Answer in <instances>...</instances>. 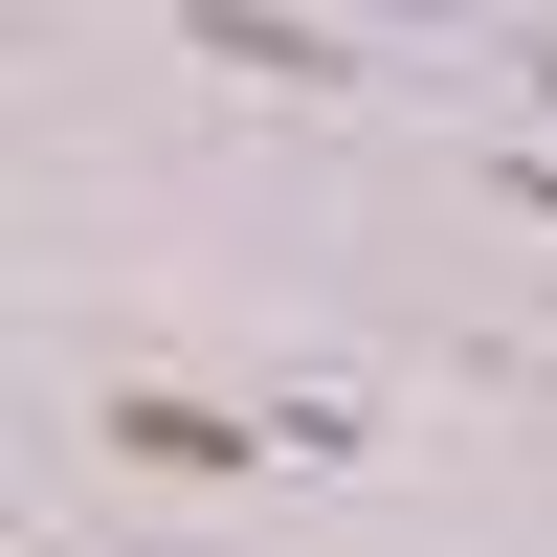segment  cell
<instances>
[{"instance_id":"6da1fadb","label":"cell","mask_w":557,"mask_h":557,"mask_svg":"<svg viewBox=\"0 0 557 557\" xmlns=\"http://www.w3.org/2000/svg\"><path fill=\"white\" fill-rule=\"evenodd\" d=\"M112 446H134V469H268L223 401H112Z\"/></svg>"}]
</instances>
